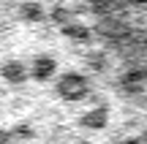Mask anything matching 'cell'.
<instances>
[{
  "instance_id": "3957f363",
  "label": "cell",
  "mask_w": 147,
  "mask_h": 144,
  "mask_svg": "<svg viewBox=\"0 0 147 144\" xmlns=\"http://www.w3.org/2000/svg\"><path fill=\"white\" fill-rule=\"evenodd\" d=\"M142 141H144V144H147V131H144V136H142Z\"/></svg>"
},
{
  "instance_id": "6da1fadb",
  "label": "cell",
  "mask_w": 147,
  "mask_h": 144,
  "mask_svg": "<svg viewBox=\"0 0 147 144\" xmlns=\"http://www.w3.org/2000/svg\"><path fill=\"white\" fill-rule=\"evenodd\" d=\"M57 92L65 98V101H79L90 92V82L79 74H65L63 79L57 82Z\"/></svg>"
},
{
  "instance_id": "7a4b0ae2",
  "label": "cell",
  "mask_w": 147,
  "mask_h": 144,
  "mask_svg": "<svg viewBox=\"0 0 147 144\" xmlns=\"http://www.w3.org/2000/svg\"><path fill=\"white\" fill-rule=\"evenodd\" d=\"M106 120H109L106 109L98 106V109H90V112L82 117V125H84V128H90V131H101V128L106 125Z\"/></svg>"
}]
</instances>
